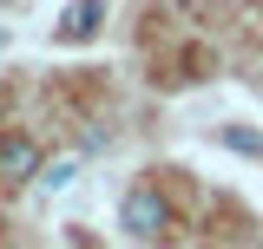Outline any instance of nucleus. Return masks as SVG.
<instances>
[{
    "mask_svg": "<svg viewBox=\"0 0 263 249\" xmlns=\"http://www.w3.org/2000/svg\"><path fill=\"white\" fill-rule=\"evenodd\" d=\"M119 223H125V236H138V243H158L164 236V197H158V184H132L125 190V203H119Z\"/></svg>",
    "mask_w": 263,
    "mask_h": 249,
    "instance_id": "f257e3e1",
    "label": "nucleus"
},
{
    "mask_svg": "<svg viewBox=\"0 0 263 249\" xmlns=\"http://www.w3.org/2000/svg\"><path fill=\"white\" fill-rule=\"evenodd\" d=\"M40 164H46V157H40V144H33L27 131H0V177H7V184H33Z\"/></svg>",
    "mask_w": 263,
    "mask_h": 249,
    "instance_id": "f03ea898",
    "label": "nucleus"
},
{
    "mask_svg": "<svg viewBox=\"0 0 263 249\" xmlns=\"http://www.w3.org/2000/svg\"><path fill=\"white\" fill-rule=\"evenodd\" d=\"M72 177H79V157H53V164H40V177H33V184H46V190H66Z\"/></svg>",
    "mask_w": 263,
    "mask_h": 249,
    "instance_id": "20e7f679",
    "label": "nucleus"
},
{
    "mask_svg": "<svg viewBox=\"0 0 263 249\" xmlns=\"http://www.w3.org/2000/svg\"><path fill=\"white\" fill-rule=\"evenodd\" d=\"M99 27H105V7H99V0H72L60 13V39H72V46L99 39Z\"/></svg>",
    "mask_w": 263,
    "mask_h": 249,
    "instance_id": "7ed1b4c3",
    "label": "nucleus"
}]
</instances>
